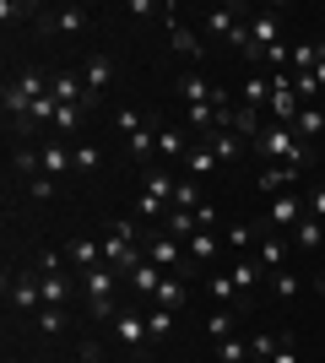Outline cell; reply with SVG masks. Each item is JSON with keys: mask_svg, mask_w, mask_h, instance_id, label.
<instances>
[{"mask_svg": "<svg viewBox=\"0 0 325 363\" xmlns=\"http://www.w3.org/2000/svg\"><path fill=\"white\" fill-rule=\"evenodd\" d=\"M249 152H261L266 163H298V168H309V157H314V152L298 141L293 125H266L261 136L249 141Z\"/></svg>", "mask_w": 325, "mask_h": 363, "instance_id": "obj_1", "label": "cell"}, {"mask_svg": "<svg viewBox=\"0 0 325 363\" xmlns=\"http://www.w3.org/2000/svg\"><path fill=\"white\" fill-rule=\"evenodd\" d=\"M141 250H147V260H152L157 272H169V277H185V272H190L185 244L169 239V233H147V239H141Z\"/></svg>", "mask_w": 325, "mask_h": 363, "instance_id": "obj_2", "label": "cell"}, {"mask_svg": "<svg viewBox=\"0 0 325 363\" xmlns=\"http://www.w3.org/2000/svg\"><path fill=\"white\" fill-rule=\"evenodd\" d=\"M108 331H114L120 352H130V358H141V352L152 347V336H147V315H141V309H120V315L108 320Z\"/></svg>", "mask_w": 325, "mask_h": 363, "instance_id": "obj_3", "label": "cell"}, {"mask_svg": "<svg viewBox=\"0 0 325 363\" xmlns=\"http://www.w3.org/2000/svg\"><path fill=\"white\" fill-rule=\"evenodd\" d=\"M6 298H11L16 315L38 320V309H44V282H38V266H33V272H11V282H6Z\"/></svg>", "mask_w": 325, "mask_h": 363, "instance_id": "obj_4", "label": "cell"}, {"mask_svg": "<svg viewBox=\"0 0 325 363\" xmlns=\"http://www.w3.org/2000/svg\"><path fill=\"white\" fill-rule=\"evenodd\" d=\"M304 217H309V201L298 196V190H287V196L271 201V212H266V228H271V233H293Z\"/></svg>", "mask_w": 325, "mask_h": 363, "instance_id": "obj_5", "label": "cell"}, {"mask_svg": "<svg viewBox=\"0 0 325 363\" xmlns=\"http://www.w3.org/2000/svg\"><path fill=\"white\" fill-rule=\"evenodd\" d=\"M44 174L55 184H65V179H76V152H71V141H44Z\"/></svg>", "mask_w": 325, "mask_h": 363, "instance_id": "obj_6", "label": "cell"}, {"mask_svg": "<svg viewBox=\"0 0 325 363\" xmlns=\"http://www.w3.org/2000/svg\"><path fill=\"white\" fill-rule=\"evenodd\" d=\"M76 282H81V298L87 303H103V298H114V288H120V272H114V266H93V272H81Z\"/></svg>", "mask_w": 325, "mask_h": 363, "instance_id": "obj_7", "label": "cell"}, {"mask_svg": "<svg viewBox=\"0 0 325 363\" xmlns=\"http://www.w3.org/2000/svg\"><path fill=\"white\" fill-rule=\"evenodd\" d=\"M244 16H249L244 6H217V11L201 16V33H206V38H228V44H233V33H239Z\"/></svg>", "mask_w": 325, "mask_h": 363, "instance_id": "obj_8", "label": "cell"}, {"mask_svg": "<svg viewBox=\"0 0 325 363\" xmlns=\"http://www.w3.org/2000/svg\"><path fill=\"white\" fill-rule=\"evenodd\" d=\"M249 44H255V55H261V60H266V49L287 44V38H282V16H271V11L249 16Z\"/></svg>", "mask_w": 325, "mask_h": 363, "instance_id": "obj_9", "label": "cell"}, {"mask_svg": "<svg viewBox=\"0 0 325 363\" xmlns=\"http://www.w3.org/2000/svg\"><path fill=\"white\" fill-rule=\"evenodd\" d=\"M287 255H293V244L282 239V233H266V239L255 244V260H261V272H266V277L287 272Z\"/></svg>", "mask_w": 325, "mask_h": 363, "instance_id": "obj_10", "label": "cell"}, {"mask_svg": "<svg viewBox=\"0 0 325 363\" xmlns=\"http://www.w3.org/2000/svg\"><path fill=\"white\" fill-rule=\"evenodd\" d=\"M163 16H169V38H173V49H179L185 60H206V38H201V33H195V28H185V22L173 16V6H169Z\"/></svg>", "mask_w": 325, "mask_h": 363, "instance_id": "obj_11", "label": "cell"}, {"mask_svg": "<svg viewBox=\"0 0 325 363\" xmlns=\"http://www.w3.org/2000/svg\"><path fill=\"white\" fill-rule=\"evenodd\" d=\"M49 92H55V104H65V108H87V104H93L87 82H81V76H71V71L55 76V82H49Z\"/></svg>", "mask_w": 325, "mask_h": 363, "instance_id": "obj_12", "label": "cell"}, {"mask_svg": "<svg viewBox=\"0 0 325 363\" xmlns=\"http://www.w3.org/2000/svg\"><path fill=\"white\" fill-rule=\"evenodd\" d=\"M87 22H93V16H87V6H55L44 28L60 33V38H76V33H87Z\"/></svg>", "mask_w": 325, "mask_h": 363, "instance_id": "obj_13", "label": "cell"}, {"mask_svg": "<svg viewBox=\"0 0 325 363\" xmlns=\"http://www.w3.org/2000/svg\"><path fill=\"white\" fill-rule=\"evenodd\" d=\"M65 260H71V272L81 277V272H93V266H103V244L81 233V239H71V244H65Z\"/></svg>", "mask_w": 325, "mask_h": 363, "instance_id": "obj_14", "label": "cell"}, {"mask_svg": "<svg viewBox=\"0 0 325 363\" xmlns=\"http://www.w3.org/2000/svg\"><path fill=\"white\" fill-rule=\"evenodd\" d=\"M125 152H130V163L147 174V168H152V157H157V125H141L136 136H125Z\"/></svg>", "mask_w": 325, "mask_h": 363, "instance_id": "obj_15", "label": "cell"}, {"mask_svg": "<svg viewBox=\"0 0 325 363\" xmlns=\"http://www.w3.org/2000/svg\"><path fill=\"white\" fill-rule=\"evenodd\" d=\"M81 82H87V92H93V104H98V98L114 87V60H108V55H93V60L81 65Z\"/></svg>", "mask_w": 325, "mask_h": 363, "instance_id": "obj_16", "label": "cell"}, {"mask_svg": "<svg viewBox=\"0 0 325 363\" xmlns=\"http://www.w3.org/2000/svg\"><path fill=\"white\" fill-rule=\"evenodd\" d=\"M239 108H249V114H261V108H271V76H244V87H239Z\"/></svg>", "mask_w": 325, "mask_h": 363, "instance_id": "obj_17", "label": "cell"}, {"mask_svg": "<svg viewBox=\"0 0 325 363\" xmlns=\"http://www.w3.org/2000/svg\"><path fill=\"white\" fill-rule=\"evenodd\" d=\"M201 147H206V152H212L217 163H233V157H244V152H249V141H244V136H239V130H217V136H206V141H201Z\"/></svg>", "mask_w": 325, "mask_h": 363, "instance_id": "obj_18", "label": "cell"}, {"mask_svg": "<svg viewBox=\"0 0 325 363\" xmlns=\"http://www.w3.org/2000/svg\"><path fill=\"white\" fill-rule=\"evenodd\" d=\"M38 282H44V303H65V309H71V293H81V282L65 272H38Z\"/></svg>", "mask_w": 325, "mask_h": 363, "instance_id": "obj_19", "label": "cell"}, {"mask_svg": "<svg viewBox=\"0 0 325 363\" xmlns=\"http://www.w3.org/2000/svg\"><path fill=\"white\" fill-rule=\"evenodd\" d=\"M304 179V168L298 163H266L261 168V190H277V196H287V184Z\"/></svg>", "mask_w": 325, "mask_h": 363, "instance_id": "obj_20", "label": "cell"}, {"mask_svg": "<svg viewBox=\"0 0 325 363\" xmlns=\"http://www.w3.org/2000/svg\"><path fill=\"white\" fill-rule=\"evenodd\" d=\"M228 277H233V282H239V293H255V288H261V282H271V277L261 272V260H255V255H239V260H233V266H228Z\"/></svg>", "mask_w": 325, "mask_h": 363, "instance_id": "obj_21", "label": "cell"}, {"mask_svg": "<svg viewBox=\"0 0 325 363\" xmlns=\"http://www.w3.org/2000/svg\"><path fill=\"white\" fill-rule=\"evenodd\" d=\"M206 293L217 298V309H244V303H249V293H239V282H233L228 272L212 277V282H206Z\"/></svg>", "mask_w": 325, "mask_h": 363, "instance_id": "obj_22", "label": "cell"}, {"mask_svg": "<svg viewBox=\"0 0 325 363\" xmlns=\"http://www.w3.org/2000/svg\"><path fill=\"white\" fill-rule=\"evenodd\" d=\"M157 233H169V239L190 244L195 233H201V223H195V212H179V206H169V217H163V228H157Z\"/></svg>", "mask_w": 325, "mask_h": 363, "instance_id": "obj_23", "label": "cell"}, {"mask_svg": "<svg viewBox=\"0 0 325 363\" xmlns=\"http://www.w3.org/2000/svg\"><path fill=\"white\" fill-rule=\"evenodd\" d=\"M298 141H304V147H320L325 141V108H314V104H304V114H298Z\"/></svg>", "mask_w": 325, "mask_h": 363, "instance_id": "obj_24", "label": "cell"}, {"mask_svg": "<svg viewBox=\"0 0 325 363\" xmlns=\"http://www.w3.org/2000/svg\"><path fill=\"white\" fill-rule=\"evenodd\" d=\"M287 244H293V250H304V255L325 250V223H320V217H304V223L293 228V239H287Z\"/></svg>", "mask_w": 325, "mask_h": 363, "instance_id": "obj_25", "label": "cell"}, {"mask_svg": "<svg viewBox=\"0 0 325 363\" xmlns=\"http://www.w3.org/2000/svg\"><path fill=\"white\" fill-rule=\"evenodd\" d=\"M157 157H163V163H185V157H190L179 125H157Z\"/></svg>", "mask_w": 325, "mask_h": 363, "instance_id": "obj_26", "label": "cell"}, {"mask_svg": "<svg viewBox=\"0 0 325 363\" xmlns=\"http://www.w3.org/2000/svg\"><path fill=\"white\" fill-rule=\"evenodd\" d=\"M141 184H147V196H157V201H169L173 206V190H179V174H169V168H147V174H141Z\"/></svg>", "mask_w": 325, "mask_h": 363, "instance_id": "obj_27", "label": "cell"}, {"mask_svg": "<svg viewBox=\"0 0 325 363\" xmlns=\"http://www.w3.org/2000/svg\"><path fill=\"white\" fill-rule=\"evenodd\" d=\"M173 325H179V315H173V309H147V336H152V347H163V342H169L173 336Z\"/></svg>", "mask_w": 325, "mask_h": 363, "instance_id": "obj_28", "label": "cell"}, {"mask_svg": "<svg viewBox=\"0 0 325 363\" xmlns=\"http://www.w3.org/2000/svg\"><path fill=\"white\" fill-rule=\"evenodd\" d=\"M217 250H222V239H217V233H206V228H201V233H195V239L185 244L190 266H212V260H217Z\"/></svg>", "mask_w": 325, "mask_h": 363, "instance_id": "obj_29", "label": "cell"}, {"mask_svg": "<svg viewBox=\"0 0 325 363\" xmlns=\"http://www.w3.org/2000/svg\"><path fill=\"white\" fill-rule=\"evenodd\" d=\"M130 217H136L141 228H163V217H169V201H157V196H147V190H141V196H136V212H130Z\"/></svg>", "mask_w": 325, "mask_h": 363, "instance_id": "obj_30", "label": "cell"}, {"mask_svg": "<svg viewBox=\"0 0 325 363\" xmlns=\"http://www.w3.org/2000/svg\"><path fill=\"white\" fill-rule=\"evenodd\" d=\"M11 168H16V179H22V184L38 179V174H44V147H16Z\"/></svg>", "mask_w": 325, "mask_h": 363, "instance_id": "obj_31", "label": "cell"}, {"mask_svg": "<svg viewBox=\"0 0 325 363\" xmlns=\"http://www.w3.org/2000/svg\"><path fill=\"white\" fill-rule=\"evenodd\" d=\"M212 82H206V76H195V71H185V76H179V98H185V104L190 108H195V104H212Z\"/></svg>", "mask_w": 325, "mask_h": 363, "instance_id": "obj_32", "label": "cell"}, {"mask_svg": "<svg viewBox=\"0 0 325 363\" xmlns=\"http://www.w3.org/2000/svg\"><path fill=\"white\" fill-rule=\"evenodd\" d=\"M217 168H222V163H217V157H212L206 147H190V157H185V179H195V184H201V179H212Z\"/></svg>", "mask_w": 325, "mask_h": 363, "instance_id": "obj_33", "label": "cell"}, {"mask_svg": "<svg viewBox=\"0 0 325 363\" xmlns=\"http://www.w3.org/2000/svg\"><path fill=\"white\" fill-rule=\"evenodd\" d=\"M33 325H38V331H44V336H60L65 325H71V309H65V303H44Z\"/></svg>", "mask_w": 325, "mask_h": 363, "instance_id": "obj_34", "label": "cell"}, {"mask_svg": "<svg viewBox=\"0 0 325 363\" xmlns=\"http://www.w3.org/2000/svg\"><path fill=\"white\" fill-rule=\"evenodd\" d=\"M163 277H169V272H157L152 260H141L136 272H130V288H136V293H141V298H152V293H157V288H163Z\"/></svg>", "mask_w": 325, "mask_h": 363, "instance_id": "obj_35", "label": "cell"}, {"mask_svg": "<svg viewBox=\"0 0 325 363\" xmlns=\"http://www.w3.org/2000/svg\"><path fill=\"white\" fill-rule=\"evenodd\" d=\"M298 293H304V277H298L293 266H287V272H277V277H271V298H277V303H293Z\"/></svg>", "mask_w": 325, "mask_h": 363, "instance_id": "obj_36", "label": "cell"}, {"mask_svg": "<svg viewBox=\"0 0 325 363\" xmlns=\"http://www.w3.org/2000/svg\"><path fill=\"white\" fill-rule=\"evenodd\" d=\"M185 298H190V288L179 282V277H163V288L152 293V303H157V309H179Z\"/></svg>", "mask_w": 325, "mask_h": 363, "instance_id": "obj_37", "label": "cell"}, {"mask_svg": "<svg viewBox=\"0 0 325 363\" xmlns=\"http://www.w3.org/2000/svg\"><path fill=\"white\" fill-rule=\"evenodd\" d=\"M81 120H87V108H65V104H60V114H55V136L71 141V136L81 130Z\"/></svg>", "mask_w": 325, "mask_h": 363, "instance_id": "obj_38", "label": "cell"}, {"mask_svg": "<svg viewBox=\"0 0 325 363\" xmlns=\"http://www.w3.org/2000/svg\"><path fill=\"white\" fill-rule=\"evenodd\" d=\"M206 336H212V342H228L233 336V309H212V315H206Z\"/></svg>", "mask_w": 325, "mask_h": 363, "instance_id": "obj_39", "label": "cell"}, {"mask_svg": "<svg viewBox=\"0 0 325 363\" xmlns=\"http://www.w3.org/2000/svg\"><path fill=\"white\" fill-rule=\"evenodd\" d=\"M173 206H179V212H195V206H201V184L179 174V190H173Z\"/></svg>", "mask_w": 325, "mask_h": 363, "instance_id": "obj_40", "label": "cell"}, {"mask_svg": "<svg viewBox=\"0 0 325 363\" xmlns=\"http://www.w3.org/2000/svg\"><path fill=\"white\" fill-rule=\"evenodd\" d=\"M277 347H282V336H271V331L249 336V358H277Z\"/></svg>", "mask_w": 325, "mask_h": 363, "instance_id": "obj_41", "label": "cell"}, {"mask_svg": "<svg viewBox=\"0 0 325 363\" xmlns=\"http://www.w3.org/2000/svg\"><path fill=\"white\" fill-rule=\"evenodd\" d=\"M22 190H28V201H55V196H60V184L49 179V174H38V179H28V184H22Z\"/></svg>", "mask_w": 325, "mask_h": 363, "instance_id": "obj_42", "label": "cell"}, {"mask_svg": "<svg viewBox=\"0 0 325 363\" xmlns=\"http://www.w3.org/2000/svg\"><path fill=\"white\" fill-rule=\"evenodd\" d=\"M244 358H249V342H239V336L217 342V363H244Z\"/></svg>", "mask_w": 325, "mask_h": 363, "instance_id": "obj_43", "label": "cell"}, {"mask_svg": "<svg viewBox=\"0 0 325 363\" xmlns=\"http://www.w3.org/2000/svg\"><path fill=\"white\" fill-rule=\"evenodd\" d=\"M71 152H76V179H87V174H98V168H103L98 147H71Z\"/></svg>", "mask_w": 325, "mask_h": 363, "instance_id": "obj_44", "label": "cell"}, {"mask_svg": "<svg viewBox=\"0 0 325 363\" xmlns=\"http://www.w3.org/2000/svg\"><path fill=\"white\" fill-rule=\"evenodd\" d=\"M228 244H233V250H255V228H249V223H233L228 228Z\"/></svg>", "mask_w": 325, "mask_h": 363, "instance_id": "obj_45", "label": "cell"}, {"mask_svg": "<svg viewBox=\"0 0 325 363\" xmlns=\"http://www.w3.org/2000/svg\"><path fill=\"white\" fill-rule=\"evenodd\" d=\"M114 125H120V136H136V130H141V114H136V108H120Z\"/></svg>", "mask_w": 325, "mask_h": 363, "instance_id": "obj_46", "label": "cell"}, {"mask_svg": "<svg viewBox=\"0 0 325 363\" xmlns=\"http://www.w3.org/2000/svg\"><path fill=\"white\" fill-rule=\"evenodd\" d=\"M293 92H298V98H304V104H314V92H320V87H314V71L293 76Z\"/></svg>", "mask_w": 325, "mask_h": 363, "instance_id": "obj_47", "label": "cell"}, {"mask_svg": "<svg viewBox=\"0 0 325 363\" xmlns=\"http://www.w3.org/2000/svg\"><path fill=\"white\" fill-rule=\"evenodd\" d=\"M271 363H304V358H298V347H293V336H282V347H277V358H271Z\"/></svg>", "mask_w": 325, "mask_h": 363, "instance_id": "obj_48", "label": "cell"}, {"mask_svg": "<svg viewBox=\"0 0 325 363\" xmlns=\"http://www.w3.org/2000/svg\"><path fill=\"white\" fill-rule=\"evenodd\" d=\"M309 217H320V223H325V184H320V190H309Z\"/></svg>", "mask_w": 325, "mask_h": 363, "instance_id": "obj_49", "label": "cell"}, {"mask_svg": "<svg viewBox=\"0 0 325 363\" xmlns=\"http://www.w3.org/2000/svg\"><path fill=\"white\" fill-rule=\"evenodd\" d=\"M28 11V6H22V0H0V16H6V22H16V16Z\"/></svg>", "mask_w": 325, "mask_h": 363, "instance_id": "obj_50", "label": "cell"}, {"mask_svg": "<svg viewBox=\"0 0 325 363\" xmlns=\"http://www.w3.org/2000/svg\"><path fill=\"white\" fill-rule=\"evenodd\" d=\"M130 11H136V16H152V11H169V6H157V0H130Z\"/></svg>", "mask_w": 325, "mask_h": 363, "instance_id": "obj_51", "label": "cell"}, {"mask_svg": "<svg viewBox=\"0 0 325 363\" xmlns=\"http://www.w3.org/2000/svg\"><path fill=\"white\" fill-rule=\"evenodd\" d=\"M81 363H103V347H98V342H81Z\"/></svg>", "mask_w": 325, "mask_h": 363, "instance_id": "obj_52", "label": "cell"}, {"mask_svg": "<svg viewBox=\"0 0 325 363\" xmlns=\"http://www.w3.org/2000/svg\"><path fill=\"white\" fill-rule=\"evenodd\" d=\"M314 87H320V92H325V60H320V65H314Z\"/></svg>", "mask_w": 325, "mask_h": 363, "instance_id": "obj_53", "label": "cell"}, {"mask_svg": "<svg viewBox=\"0 0 325 363\" xmlns=\"http://www.w3.org/2000/svg\"><path fill=\"white\" fill-rule=\"evenodd\" d=\"M314 293H320V303H325V277H314Z\"/></svg>", "mask_w": 325, "mask_h": 363, "instance_id": "obj_54", "label": "cell"}, {"mask_svg": "<svg viewBox=\"0 0 325 363\" xmlns=\"http://www.w3.org/2000/svg\"><path fill=\"white\" fill-rule=\"evenodd\" d=\"M320 49H325V38H320Z\"/></svg>", "mask_w": 325, "mask_h": 363, "instance_id": "obj_55", "label": "cell"}, {"mask_svg": "<svg viewBox=\"0 0 325 363\" xmlns=\"http://www.w3.org/2000/svg\"><path fill=\"white\" fill-rule=\"evenodd\" d=\"M320 152H325V141H320Z\"/></svg>", "mask_w": 325, "mask_h": 363, "instance_id": "obj_56", "label": "cell"}]
</instances>
